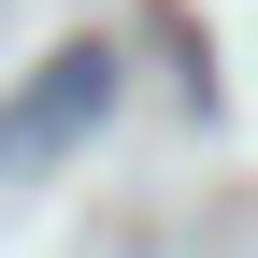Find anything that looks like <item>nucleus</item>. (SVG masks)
I'll list each match as a JSON object with an SVG mask.
<instances>
[{"instance_id":"f257e3e1","label":"nucleus","mask_w":258,"mask_h":258,"mask_svg":"<svg viewBox=\"0 0 258 258\" xmlns=\"http://www.w3.org/2000/svg\"><path fill=\"white\" fill-rule=\"evenodd\" d=\"M101 101H115V57H101V43L43 57V86H29V101L0 115V172H15V158H57V144H72V129L101 115Z\"/></svg>"}]
</instances>
